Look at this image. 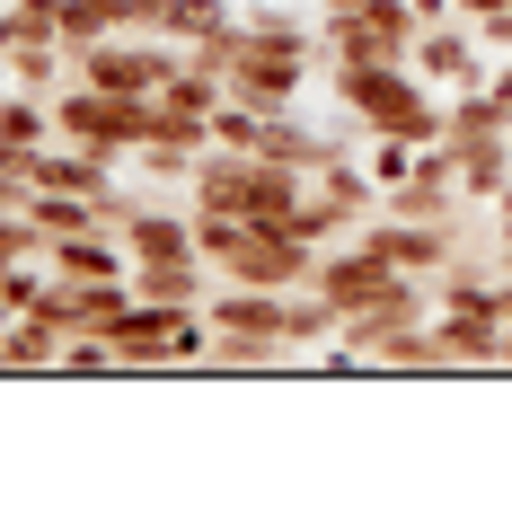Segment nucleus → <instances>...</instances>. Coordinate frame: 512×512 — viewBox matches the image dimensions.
Instances as JSON below:
<instances>
[{"label": "nucleus", "mask_w": 512, "mask_h": 512, "mask_svg": "<svg viewBox=\"0 0 512 512\" xmlns=\"http://www.w3.org/2000/svg\"><path fill=\"white\" fill-rule=\"evenodd\" d=\"M345 98H354V115H362V124H380V133H407V142H415V133H442V115L415 98L389 62H345Z\"/></svg>", "instance_id": "f257e3e1"}, {"label": "nucleus", "mask_w": 512, "mask_h": 512, "mask_svg": "<svg viewBox=\"0 0 512 512\" xmlns=\"http://www.w3.org/2000/svg\"><path fill=\"white\" fill-rule=\"evenodd\" d=\"M159 80H168V62H159V53H98V45H89V89L142 98V89H159Z\"/></svg>", "instance_id": "f03ea898"}, {"label": "nucleus", "mask_w": 512, "mask_h": 512, "mask_svg": "<svg viewBox=\"0 0 512 512\" xmlns=\"http://www.w3.org/2000/svg\"><path fill=\"white\" fill-rule=\"evenodd\" d=\"M27 186H53V195H106V168L98 159H27Z\"/></svg>", "instance_id": "7ed1b4c3"}, {"label": "nucleus", "mask_w": 512, "mask_h": 512, "mask_svg": "<svg viewBox=\"0 0 512 512\" xmlns=\"http://www.w3.org/2000/svg\"><path fill=\"white\" fill-rule=\"evenodd\" d=\"M133 256H142V265H186V256H204V248H195V239H186L177 221L142 212V221H133Z\"/></svg>", "instance_id": "20e7f679"}, {"label": "nucleus", "mask_w": 512, "mask_h": 512, "mask_svg": "<svg viewBox=\"0 0 512 512\" xmlns=\"http://www.w3.org/2000/svg\"><path fill=\"white\" fill-rule=\"evenodd\" d=\"M62 274H71V283H106V274H115V248H89V239H62Z\"/></svg>", "instance_id": "39448f33"}, {"label": "nucleus", "mask_w": 512, "mask_h": 512, "mask_svg": "<svg viewBox=\"0 0 512 512\" xmlns=\"http://www.w3.org/2000/svg\"><path fill=\"white\" fill-rule=\"evenodd\" d=\"M415 62H424L433 80H468V45H460V36H433V45H415Z\"/></svg>", "instance_id": "423d86ee"}, {"label": "nucleus", "mask_w": 512, "mask_h": 512, "mask_svg": "<svg viewBox=\"0 0 512 512\" xmlns=\"http://www.w3.org/2000/svg\"><path fill=\"white\" fill-rule=\"evenodd\" d=\"M36 133H45V115H36V106H0V142H9V151H27Z\"/></svg>", "instance_id": "0eeeda50"}]
</instances>
